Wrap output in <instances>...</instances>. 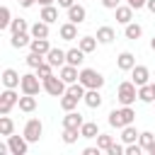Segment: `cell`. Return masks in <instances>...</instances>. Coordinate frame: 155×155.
Here are the masks:
<instances>
[{
	"instance_id": "1",
	"label": "cell",
	"mask_w": 155,
	"mask_h": 155,
	"mask_svg": "<svg viewBox=\"0 0 155 155\" xmlns=\"http://www.w3.org/2000/svg\"><path fill=\"white\" fill-rule=\"evenodd\" d=\"M133 121H136V111L131 107H121V109L109 111V126H114V128H124V126H128Z\"/></svg>"
},
{
	"instance_id": "2",
	"label": "cell",
	"mask_w": 155,
	"mask_h": 155,
	"mask_svg": "<svg viewBox=\"0 0 155 155\" xmlns=\"http://www.w3.org/2000/svg\"><path fill=\"white\" fill-rule=\"evenodd\" d=\"M116 99L121 102V107H131V104L138 99V85H136L133 80L121 82L119 90H116Z\"/></svg>"
},
{
	"instance_id": "3",
	"label": "cell",
	"mask_w": 155,
	"mask_h": 155,
	"mask_svg": "<svg viewBox=\"0 0 155 155\" xmlns=\"http://www.w3.org/2000/svg\"><path fill=\"white\" fill-rule=\"evenodd\" d=\"M80 82L87 87V90H99L104 85V75L94 68H82L80 70Z\"/></svg>"
},
{
	"instance_id": "4",
	"label": "cell",
	"mask_w": 155,
	"mask_h": 155,
	"mask_svg": "<svg viewBox=\"0 0 155 155\" xmlns=\"http://www.w3.org/2000/svg\"><path fill=\"white\" fill-rule=\"evenodd\" d=\"M19 90H22V94H39V90H44V80L36 73H24Z\"/></svg>"
},
{
	"instance_id": "5",
	"label": "cell",
	"mask_w": 155,
	"mask_h": 155,
	"mask_svg": "<svg viewBox=\"0 0 155 155\" xmlns=\"http://www.w3.org/2000/svg\"><path fill=\"white\" fill-rule=\"evenodd\" d=\"M44 90L51 94V97H63L68 92V82L61 78V75H51L44 80Z\"/></svg>"
},
{
	"instance_id": "6",
	"label": "cell",
	"mask_w": 155,
	"mask_h": 155,
	"mask_svg": "<svg viewBox=\"0 0 155 155\" xmlns=\"http://www.w3.org/2000/svg\"><path fill=\"white\" fill-rule=\"evenodd\" d=\"M19 104V94L12 90V87H5V92L0 94V114H10L12 107Z\"/></svg>"
},
{
	"instance_id": "7",
	"label": "cell",
	"mask_w": 155,
	"mask_h": 155,
	"mask_svg": "<svg viewBox=\"0 0 155 155\" xmlns=\"http://www.w3.org/2000/svg\"><path fill=\"white\" fill-rule=\"evenodd\" d=\"M24 138L29 140V143H36L39 138H41V133H44V126H41V121L39 119H29L27 124H24Z\"/></svg>"
},
{
	"instance_id": "8",
	"label": "cell",
	"mask_w": 155,
	"mask_h": 155,
	"mask_svg": "<svg viewBox=\"0 0 155 155\" xmlns=\"http://www.w3.org/2000/svg\"><path fill=\"white\" fill-rule=\"evenodd\" d=\"M7 145H10V153L12 155H27V148H29V140L22 136H7Z\"/></svg>"
},
{
	"instance_id": "9",
	"label": "cell",
	"mask_w": 155,
	"mask_h": 155,
	"mask_svg": "<svg viewBox=\"0 0 155 155\" xmlns=\"http://www.w3.org/2000/svg\"><path fill=\"white\" fill-rule=\"evenodd\" d=\"M2 85H5V87L17 90V87L22 85V75H19L15 68H5V70H2Z\"/></svg>"
},
{
	"instance_id": "10",
	"label": "cell",
	"mask_w": 155,
	"mask_h": 155,
	"mask_svg": "<svg viewBox=\"0 0 155 155\" xmlns=\"http://www.w3.org/2000/svg\"><path fill=\"white\" fill-rule=\"evenodd\" d=\"M58 75L68 82V85H73V82H78L80 80V73H78V65H70V63H65V65H61L58 68Z\"/></svg>"
},
{
	"instance_id": "11",
	"label": "cell",
	"mask_w": 155,
	"mask_h": 155,
	"mask_svg": "<svg viewBox=\"0 0 155 155\" xmlns=\"http://www.w3.org/2000/svg\"><path fill=\"white\" fill-rule=\"evenodd\" d=\"M131 80L140 87V85H148L150 82V70L145 68V65H133V70H131Z\"/></svg>"
},
{
	"instance_id": "12",
	"label": "cell",
	"mask_w": 155,
	"mask_h": 155,
	"mask_svg": "<svg viewBox=\"0 0 155 155\" xmlns=\"http://www.w3.org/2000/svg\"><path fill=\"white\" fill-rule=\"evenodd\" d=\"M85 124V119H82V114L80 111H65V116H63V128H78L80 131V126Z\"/></svg>"
},
{
	"instance_id": "13",
	"label": "cell",
	"mask_w": 155,
	"mask_h": 155,
	"mask_svg": "<svg viewBox=\"0 0 155 155\" xmlns=\"http://www.w3.org/2000/svg\"><path fill=\"white\" fill-rule=\"evenodd\" d=\"M58 34H61V39H63V41H75V39H78V24L68 19L65 24H61Z\"/></svg>"
},
{
	"instance_id": "14",
	"label": "cell",
	"mask_w": 155,
	"mask_h": 155,
	"mask_svg": "<svg viewBox=\"0 0 155 155\" xmlns=\"http://www.w3.org/2000/svg\"><path fill=\"white\" fill-rule=\"evenodd\" d=\"M68 19L70 22H75V24H82L85 19H87V10L82 7V5H73V7H68Z\"/></svg>"
},
{
	"instance_id": "15",
	"label": "cell",
	"mask_w": 155,
	"mask_h": 155,
	"mask_svg": "<svg viewBox=\"0 0 155 155\" xmlns=\"http://www.w3.org/2000/svg\"><path fill=\"white\" fill-rule=\"evenodd\" d=\"M116 65H119V70H133V65H136V56H133L131 51H121L119 58H116Z\"/></svg>"
},
{
	"instance_id": "16",
	"label": "cell",
	"mask_w": 155,
	"mask_h": 155,
	"mask_svg": "<svg viewBox=\"0 0 155 155\" xmlns=\"http://www.w3.org/2000/svg\"><path fill=\"white\" fill-rule=\"evenodd\" d=\"M114 12H116V22H119V24H124V27L133 19V7H131V5H119Z\"/></svg>"
},
{
	"instance_id": "17",
	"label": "cell",
	"mask_w": 155,
	"mask_h": 155,
	"mask_svg": "<svg viewBox=\"0 0 155 155\" xmlns=\"http://www.w3.org/2000/svg\"><path fill=\"white\" fill-rule=\"evenodd\" d=\"M46 61H48L53 68H61V65H65V51H63V48H51V51L46 53Z\"/></svg>"
},
{
	"instance_id": "18",
	"label": "cell",
	"mask_w": 155,
	"mask_h": 155,
	"mask_svg": "<svg viewBox=\"0 0 155 155\" xmlns=\"http://www.w3.org/2000/svg\"><path fill=\"white\" fill-rule=\"evenodd\" d=\"M82 61H85V51H82L80 46L65 51V63H70V65H82Z\"/></svg>"
},
{
	"instance_id": "19",
	"label": "cell",
	"mask_w": 155,
	"mask_h": 155,
	"mask_svg": "<svg viewBox=\"0 0 155 155\" xmlns=\"http://www.w3.org/2000/svg\"><path fill=\"white\" fill-rule=\"evenodd\" d=\"M29 34L34 36V39H48V22H36V24H31L29 27Z\"/></svg>"
},
{
	"instance_id": "20",
	"label": "cell",
	"mask_w": 155,
	"mask_h": 155,
	"mask_svg": "<svg viewBox=\"0 0 155 155\" xmlns=\"http://www.w3.org/2000/svg\"><path fill=\"white\" fill-rule=\"evenodd\" d=\"M17 107H19V111H27V114H31V111L36 109V94H22Z\"/></svg>"
},
{
	"instance_id": "21",
	"label": "cell",
	"mask_w": 155,
	"mask_h": 155,
	"mask_svg": "<svg viewBox=\"0 0 155 155\" xmlns=\"http://www.w3.org/2000/svg\"><path fill=\"white\" fill-rule=\"evenodd\" d=\"M31 34H27V31H22V34H12V39H10V44H12V48H24V46H29L31 44Z\"/></svg>"
},
{
	"instance_id": "22",
	"label": "cell",
	"mask_w": 155,
	"mask_h": 155,
	"mask_svg": "<svg viewBox=\"0 0 155 155\" xmlns=\"http://www.w3.org/2000/svg\"><path fill=\"white\" fill-rule=\"evenodd\" d=\"M114 39H116V31L111 27H99L97 29V41L99 44H111Z\"/></svg>"
},
{
	"instance_id": "23",
	"label": "cell",
	"mask_w": 155,
	"mask_h": 155,
	"mask_svg": "<svg viewBox=\"0 0 155 155\" xmlns=\"http://www.w3.org/2000/svg\"><path fill=\"white\" fill-rule=\"evenodd\" d=\"M138 99L145 102V104H153V102H155V92H153V85H150V82L138 87Z\"/></svg>"
},
{
	"instance_id": "24",
	"label": "cell",
	"mask_w": 155,
	"mask_h": 155,
	"mask_svg": "<svg viewBox=\"0 0 155 155\" xmlns=\"http://www.w3.org/2000/svg\"><path fill=\"white\" fill-rule=\"evenodd\" d=\"M85 104H87L90 109L102 107V94H99V90H87V92H85Z\"/></svg>"
},
{
	"instance_id": "25",
	"label": "cell",
	"mask_w": 155,
	"mask_h": 155,
	"mask_svg": "<svg viewBox=\"0 0 155 155\" xmlns=\"http://www.w3.org/2000/svg\"><path fill=\"white\" fill-rule=\"evenodd\" d=\"M80 136H82V138H97V136H99V126H97L94 121H85V124L80 126Z\"/></svg>"
},
{
	"instance_id": "26",
	"label": "cell",
	"mask_w": 155,
	"mask_h": 155,
	"mask_svg": "<svg viewBox=\"0 0 155 155\" xmlns=\"http://www.w3.org/2000/svg\"><path fill=\"white\" fill-rule=\"evenodd\" d=\"M138 136H140V133L136 131V126H133V124H128V126H124V128H121V140H124L126 145H128V143H136V140H138Z\"/></svg>"
},
{
	"instance_id": "27",
	"label": "cell",
	"mask_w": 155,
	"mask_h": 155,
	"mask_svg": "<svg viewBox=\"0 0 155 155\" xmlns=\"http://www.w3.org/2000/svg\"><path fill=\"white\" fill-rule=\"evenodd\" d=\"M97 44H99L97 36H80V39H78V46H80L85 53H92V51L97 48Z\"/></svg>"
},
{
	"instance_id": "28",
	"label": "cell",
	"mask_w": 155,
	"mask_h": 155,
	"mask_svg": "<svg viewBox=\"0 0 155 155\" xmlns=\"http://www.w3.org/2000/svg\"><path fill=\"white\" fill-rule=\"evenodd\" d=\"M39 19H44V22H48V24H51V22H56V19H58V10H56L53 5H44V7H41Z\"/></svg>"
},
{
	"instance_id": "29",
	"label": "cell",
	"mask_w": 155,
	"mask_h": 155,
	"mask_svg": "<svg viewBox=\"0 0 155 155\" xmlns=\"http://www.w3.org/2000/svg\"><path fill=\"white\" fill-rule=\"evenodd\" d=\"M124 34H126V39L136 41V39H140L143 27H140V24H136V22H128V24H126V29H124Z\"/></svg>"
},
{
	"instance_id": "30",
	"label": "cell",
	"mask_w": 155,
	"mask_h": 155,
	"mask_svg": "<svg viewBox=\"0 0 155 155\" xmlns=\"http://www.w3.org/2000/svg\"><path fill=\"white\" fill-rule=\"evenodd\" d=\"M29 48H31V51H36V53H41V56H46V53L51 51V46H48V39H31Z\"/></svg>"
},
{
	"instance_id": "31",
	"label": "cell",
	"mask_w": 155,
	"mask_h": 155,
	"mask_svg": "<svg viewBox=\"0 0 155 155\" xmlns=\"http://www.w3.org/2000/svg\"><path fill=\"white\" fill-rule=\"evenodd\" d=\"M12 131H15L12 119L7 114H0V136H12Z\"/></svg>"
},
{
	"instance_id": "32",
	"label": "cell",
	"mask_w": 155,
	"mask_h": 155,
	"mask_svg": "<svg viewBox=\"0 0 155 155\" xmlns=\"http://www.w3.org/2000/svg\"><path fill=\"white\" fill-rule=\"evenodd\" d=\"M78 102H80L78 97H73V94H68V92H65V94L61 97V109H63V111H73V109L78 107Z\"/></svg>"
},
{
	"instance_id": "33",
	"label": "cell",
	"mask_w": 155,
	"mask_h": 155,
	"mask_svg": "<svg viewBox=\"0 0 155 155\" xmlns=\"http://www.w3.org/2000/svg\"><path fill=\"white\" fill-rule=\"evenodd\" d=\"M61 138H63L65 145H73V143H75L78 138H82V136H80L78 128H63V136H61Z\"/></svg>"
},
{
	"instance_id": "34",
	"label": "cell",
	"mask_w": 155,
	"mask_h": 155,
	"mask_svg": "<svg viewBox=\"0 0 155 155\" xmlns=\"http://www.w3.org/2000/svg\"><path fill=\"white\" fill-rule=\"evenodd\" d=\"M10 31H12V34H22V31H29V24H27V19H22V17L12 19V24H10Z\"/></svg>"
},
{
	"instance_id": "35",
	"label": "cell",
	"mask_w": 155,
	"mask_h": 155,
	"mask_svg": "<svg viewBox=\"0 0 155 155\" xmlns=\"http://www.w3.org/2000/svg\"><path fill=\"white\" fill-rule=\"evenodd\" d=\"M24 61H27V65H29V68H34V70H36L41 63H46V58H44L41 53H36V51H31V53H29Z\"/></svg>"
},
{
	"instance_id": "36",
	"label": "cell",
	"mask_w": 155,
	"mask_h": 155,
	"mask_svg": "<svg viewBox=\"0 0 155 155\" xmlns=\"http://www.w3.org/2000/svg\"><path fill=\"white\" fill-rule=\"evenodd\" d=\"M138 143H140V148H143V150H150V145L155 143V136H153L150 131H143V133L138 136Z\"/></svg>"
},
{
	"instance_id": "37",
	"label": "cell",
	"mask_w": 155,
	"mask_h": 155,
	"mask_svg": "<svg viewBox=\"0 0 155 155\" xmlns=\"http://www.w3.org/2000/svg\"><path fill=\"white\" fill-rule=\"evenodd\" d=\"M10 24H12L10 7H0V29H10Z\"/></svg>"
},
{
	"instance_id": "38",
	"label": "cell",
	"mask_w": 155,
	"mask_h": 155,
	"mask_svg": "<svg viewBox=\"0 0 155 155\" xmlns=\"http://www.w3.org/2000/svg\"><path fill=\"white\" fill-rule=\"evenodd\" d=\"M36 75H39L41 80H46V78H51V75H53V65H51L48 61H46V63H41V65L36 68Z\"/></svg>"
},
{
	"instance_id": "39",
	"label": "cell",
	"mask_w": 155,
	"mask_h": 155,
	"mask_svg": "<svg viewBox=\"0 0 155 155\" xmlns=\"http://www.w3.org/2000/svg\"><path fill=\"white\" fill-rule=\"evenodd\" d=\"M111 143H114V138H111V136H107V133H99V136H97V145H99V150H104V153H107Z\"/></svg>"
},
{
	"instance_id": "40",
	"label": "cell",
	"mask_w": 155,
	"mask_h": 155,
	"mask_svg": "<svg viewBox=\"0 0 155 155\" xmlns=\"http://www.w3.org/2000/svg\"><path fill=\"white\" fill-rule=\"evenodd\" d=\"M107 153H109V155H126V148H124V145H119V143H111Z\"/></svg>"
},
{
	"instance_id": "41",
	"label": "cell",
	"mask_w": 155,
	"mask_h": 155,
	"mask_svg": "<svg viewBox=\"0 0 155 155\" xmlns=\"http://www.w3.org/2000/svg\"><path fill=\"white\" fill-rule=\"evenodd\" d=\"M140 150H143L140 143H128L126 145V155H140Z\"/></svg>"
},
{
	"instance_id": "42",
	"label": "cell",
	"mask_w": 155,
	"mask_h": 155,
	"mask_svg": "<svg viewBox=\"0 0 155 155\" xmlns=\"http://www.w3.org/2000/svg\"><path fill=\"white\" fill-rule=\"evenodd\" d=\"M119 2H121V0H102V5H104L107 10H116V7H119Z\"/></svg>"
},
{
	"instance_id": "43",
	"label": "cell",
	"mask_w": 155,
	"mask_h": 155,
	"mask_svg": "<svg viewBox=\"0 0 155 155\" xmlns=\"http://www.w3.org/2000/svg\"><path fill=\"white\" fill-rule=\"evenodd\" d=\"M126 2H128L133 10H140V7H145V2H148V0H126Z\"/></svg>"
},
{
	"instance_id": "44",
	"label": "cell",
	"mask_w": 155,
	"mask_h": 155,
	"mask_svg": "<svg viewBox=\"0 0 155 155\" xmlns=\"http://www.w3.org/2000/svg\"><path fill=\"white\" fill-rule=\"evenodd\" d=\"M82 155H99V145H97V148H85Z\"/></svg>"
},
{
	"instance_id": "45",
	"label": "cell",
	"mask_w": 155,
	"mask_h": 155,
	"mask_svg": "<svg viewBox=\"0 0 155 155\" xmlns=\"http://www.w3.org/2000/svg\"><path fill=\"white\" fill-rule=\"evenodd\" d=\"M73 5H75V0H58V7H65V10H68V7H73Z\"/></svg>"
},
{
	"instance_id": "46",
	"label": "cell",
	"mask_w": 155,
	"mask_h": 155,
	"mask_svg": "<svg viewBox=\"0 0 155 155\" xmlns=\"http://www.w3.org/2000/svg\"><path fill=\"white\" fill-rule=\"evenodd\" d=\"M17 2H19V5H22V7H31V5H34V2H36V0H17Z\"/></svg>"
},
{
	"instance_id": "47",
	"label": "cell",
	"mask_w": 155,
	"mask_h": 155,
	"mask_svg": "<svg viewBox=\"0 0 155 155\" xmlns=\"http://www.w3.org/2000/svg\"><path fill=\"white\" fill-rule=\"evenodd\" d=\"M145 7H148L153 15H155V0H148V2H145Z\"/></svg>"
},
{
	"instance_id": "48",
	"label": "cell",
	"mask_w": 155,
	"mask_h": 155,
	"mask_svg": "<svg viewBox=\"0 0 155 155\" xmlns=\"http://www.w3.org/2000/svg\"><path fill=\"white\" fill-rule=\"evenodd\" d=\"M36 2H39V5H41V7H44V5H53V2H56V0H36Z\"/></svg>"
},
{
	"instance_id": "49",
	"label": "cell",
	"mask_w": 155,
	"mask_h": 155,
	"mask_svg": "<svg viewBox=\"0 0 155 155\" xmlns=\"http://www.w3.org/2000/svg\"><path fill=\"white\" fill-rule=\"evenodd\" d=\"M150 48H153V51H155V36H153V39H150Z\"/></svg>"
},
{
	"instance_id": "50",
	"label": "cell",
	"mask_w": 155,
	"mask_h": 155,
	"mask_svg": "<svg viewBox=\"0 0 155 155\" xmlns=\"http://www.w3.org/2000/svg\"><path fill=\"white\" fill-rule=\"evenodd\" d=\"M148 153H150V155H155V143L150 145V150H148Z\"/></svg>"
},
{
	"instance_id": "51",
	"label": "cell",
	"mask_w": 155,
	"mask_h": 155,
	"mask_svg": "<svg viewBox=\"0 0 155 155\" xmlns=\"http://www.w3.org/2000/svg\"><path fill=\"white\" fill-rule=\"evenodd\" d=\"M150 85H153V92H155V82H150Z\"/></svg>"
}]
</instances>
